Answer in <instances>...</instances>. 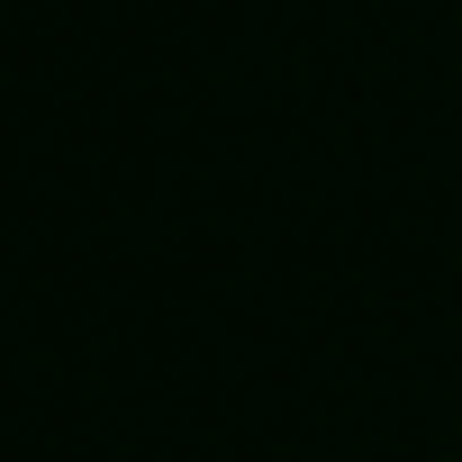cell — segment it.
Segmentation results:
<instances>
[]
</instances>
